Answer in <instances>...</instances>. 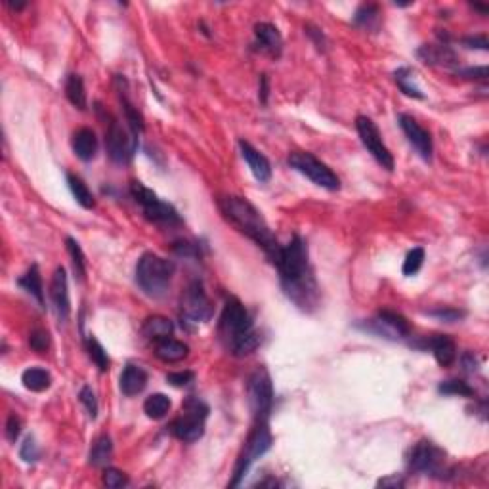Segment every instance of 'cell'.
<instances>
[{
	"instance_id": "cell-46",
	"label": "cell",
	"mask_w": 489,
	"mask_h": 489,
	"mask_svg": "<svg viewBox=\"0 0 489 489\" xmlns=\"http://www.w3.org/2000/svg\"><path fill=\"white\" fill-rule=\"evenodd\" d=\"M462 44H465L467 48H478V50H488L489 48L488 36L486 35L465 36V38H462Z\"/></svg>"
},
{
	"instance_id": "cell-31",
	"label": "cell",
	"mask_w": 489,
	"mask_h": 489,
	"mask_svg": "<svg viewBox=\"0 0 489 489\" xmlns=\"http://www.w3.org/2000/svg\"><path fill=\"white\" fill-rule=\"evenodd\" d=\"M377 317H379V319H382L384 323L388 325L390 329L394 331V335H396L397 338H405L411 335L409 321H407V319H405L402 314L392 312V309H381Z\"/></svg>"
},
{
	"instance_id": "cell-6",
	"label": "cell",
	"mask_w": 489,
	"mask_h": 489,
	"mask_svg": "<svg viewBox=\"0 0 489 489\" xmlns=\"http://www.w3.org/2000/svg\"><path fill=\"white\" fill-rule=\"evenodd\" d=\"M272 441L274 439H272V432L268 428V421H256V425H254L249 438L245 441L243 451L239 455L238 465H235V470H233V480L230 482L231 488H235V486L243 482L245 474L249 472L252 462L260 459L266 451H270Z\"/></svg>"
},
{
	"instance_id": "cell-35",
	"label": "cell",
	"mask_w": 489,
	"mask_h": 489,
	"mask_svg": "<svg viewBox=\"0 0 489 489\" xmlns=\"http://www.w3.org/2000/svg\"><path fill=\"white\" fill-rule=\"evenodd\" d=\"M87 350H88V356H90V360L96 363V367L100 369L101 373H105V371H109V365H111V360H109L108 352H105V348L96 340L94 337H88L87 338Z\"/></svg>"
},
{
	"instance_id": "cell-11",
	"label": "cell",
	"mask_w": 489,
	"mask_h": 489,
	"mask_svg": "<svg viewBox=\"0 0 489 489\" xmlns=\"http://www.w3.org/2000/svg\"><path fill=\"white\" fill-rule=\"evenodd\" d=\"M180 308L182 323L186 325L205 323L212 317V306H210L209 296L205 293L201 281L195 279L187 285L184 295H182Z\"/></svg>"
},
{
	"instance_id": "cell-47",
	"label": "cell",
	"mask_w": 489,
	"mask_h": 489,
	"mask_svg": "<svg viewBox=\"0 0 489 489\" xmlns=\"http://www.w3.org/2000/svg\"><path fill=\"white\" fill-rule=\"evenodd\" d=\"M459 75L460 77H465V79L486 80L488 79V67H468V69L459 71Z\"/></svg>"
},
{
	"instance_id": "cell-43",
	"label": "cell",
	"mask_w": 489,
	"mask_h": 489,
	"mask_svg": "<svg viewBox=\"0 0 489 489\" xmlns=\"http://www.w3.org/2000/svg\"><path fill=\"white\" fill-rule=\"evenodd\" d=\"M194 371H178V373L166 374V382L176 386V388H180V386H187L189 382L194 381Z\"/></svg>"
},
{
	"instance_id": "cell-41",
	"label": "cell",
	"mask_w": 489,
	"mask_h": 489,
	"mask_svg": "<svg viewBox=\"0 0 489 489\" xmlns=\"http://www.w3.org/2000/svg\"><path fill=\"white\" fill-rule=\"evenodd\" d=\"M29 346L38 353H44L48 348H50V337L48 333L43 331V329H35V331L29 335Z\"/></svg>"
},
{
	"instance_id": "cell-8",
	"label": "cell",
	"mask_w": 489,
	"mask_h": 489,
	"mask_svg": "<svg viewBox=\"0 0 489 489\" xmlns=\"http://www.w3.org/2000/svg\"><path fill=\"white\" fill-rule=\"evenodd\" d=\"M130 194L134 197V201L142 207L147 220L155 224H180V216L176 212L173 205H168L163 199H159V195L152 191L149 187H145L142 182H132L130 184Z\"/></svg>"
},
{
	"instance_id": "cell-1",
	"label": "cell",
	"mask_w": 489,
	"mask_h": 489,
	"mask_svg": "<svg viewBox=\"0 0 489 489\" xmlns=\"http://www.w3.org/2000/svg\"><path fill=\"white\" fill-rule=\"evenodd\" d=\"M275 266L279 270L281 287L285 295L300 309L316 308L319 293L316 277L309 270L308 245L300 235H295L291 243L281 247Z\"/></svg>"
},
{
	"instance_id": "cell-39",
	"label": "cell",
	"mask_w": 489,
	"mask_h": 489,
	"mask_svg": "<svg viewBox=\"0 0 489 489\" xmlns=\"http://www.w3.org/2000/svg\"><path fill=\"white\" fill-rule=\"evenodd\" d=\"M103 483L108 486V488H124V486H129V478H126V474L124 472H121V470H117V468H105L103 470Z\"/></svg>"
},
{
	"instance_id": "cell-33",
	"label": "cell",
	"mask_w": 489,
	"mask_h": 489,
	"mask_svg": "<svg viewBox=\"0 0 489 489\" xmlns=\"http://www.w3.org/2000/svg\"><path fill=\"white\" fill-rule=\"evenodd\" d=\"M67 252L71 256L73 270H75V277H79V281H85L87 277V260H85V252L80 249V245L73 238H67Z\"/></svg>"
},
{
	"instance_id": "cell-20",
	"label": "cell",
	"mask_w": 489,
	"mask_h": 489,
	"mask_svg": "<svg viewBox=\"0 0 489 489\" xmlns=\"http://www.w3.org/2000/svg\"><path fill=\"white\" fill-rule=\"evenodd\" d=\"M117 85H119V98H121L122 111H124V119H126V124L129 129L132 130V134L140 136L144 132V117L138 111V108H134V103L130 101L129 90H126V79L122 77H117Z\"/></svg>"
},
{
	"instance_id": "cell-48",
	"label": "cell",
	"mask_w": 489,
	"mask_h": 489,
	"mask_svg": "<svg viewBox=\"0 0 489 489\" xmlns=\"http://www.w3.org/2000/svg\"><path fill=\"white\" fill-rule=\"evenodd\" d=\"M174 251H176V254L186 256V258L197 256V247H195L194 243H189V241H178V243H174Z\"/></svg>"
},
{
	"instance_id": "cell-16",
	"label": "cell",
	"mask_w": 489,
	"mask_h": 489,
	"mask_svg": "<svg viewBox=\"0 0 489 489\" xmlns=\"http://www.w3.org/2000/svg\"><path fill=\"white\" fill-rule=\"evenodd\" d=\"M254 36H256V46L260 50L272 56V58H279L283 52V36H281L279 29L268 22H260L254 25Z\"/></svg>"
},
{
	"instance_id": "cell-50",
	"label": "cell",
	"mask_w": 489,
	"mask_h": 489,
	"mask_svg": "<svg viewBox=\"0 0 489 489\" xmlns=\"http://www.w3.org/2000/svg\"><path fill=\"white\" fill-rule=\"evenodd\" d=\"M462 367H465V371H468V373H474L476 369H478V361H476L474 353L467 352L462 356Z\"/></svg>"
},
{
	"instance_id": "cell-4",
	"label": "cell",
	"mask_w": 489,
	"mask_h": 489,
	"mask_svg": "<svg viewBox=\"0 0 489 489\" xmlns=\"http://www.w3.org/2000/svg\"><path fill=\"white\" fill-rule=\"evenodd\" d=\"M174 275V264L153 252H145L136 264V283L145 295L152 298H163L170 287Z\"/></svg>"
},
{
	"instance_id": "cell-42",
	"label": "cell",
	"mask_w": 489,
	"mask_h": 489,
	"mask_svg": "<svg viewBox=\"0 0 489 489\" xmlns=\"http://www.w3.org/2000/svg\"><path fill=\"white\" fill-rule=\"evenodd\" d=\"M20 457H22L25 462H35L41 457V449H38V444L35 441L33 436H27L25 441L22 444V449H20Z\"/></svg>"
},
{
	"instance_id": "cell-40",
	"label": "cell",
	"mask_w": 489,
	"mask_h": 489,
	"mask_svg": "<svg viewBox=\"0 0 489 489\" xmlns=\"http://www.w3.org/2000/svg\"><path fill=\"white\" fill-rule=\"evenodd\" d=\"M426 314L432 317H436V319H439V321H446V323H455V321H459V319L465 317V312H460V309H455V308L428 309Z\"/></svg>"
},
{
	"instance_id": "cell-12",
	"label": "cell",
	"mask_w": 489,
	"mask_h": 489,
	"mask_svg": "<svg viewBox=\"0 0 489 489\" xmlns=\"http://www.w3.org/2000/svg\"><path fill=\"white\" fill-rule=\"evenodd\" d=\"M409 468L413 472H418V474L444 478V472H447L446 453L436 444H432L430 439H421L411 449Z\"/></svg>"
},
{
	"instance_id": "cell-21",
	"label": "cell",
	"mask_w": 489,
	"mask_h": 489,
	"mask_svg": "<svg viewBox=\"0 0 489 489\" xmlns=\"http://www.w3.org/2000/svg\"><path fill=\"white\" fill-rule=\"evenodd\" d=\"M187 353H189L187 344L176 340V338L166 337L155 342V356L165 363H178V361L186 360Z\"/></svg>"
},
{
	"instance_id": "cell-29",
	"label": "cell",
	"mask_w": 489,
	"mask_h": 489,
	"mask_svg": "<svg viewBox=\"0 0 489 489\" xmlns=\"http://www.w3.org/2000/svg\"><path fill=\"white\" fill-rule=\"evenodd\" d=\"M394 79H396V85L405 96L417 98V100H425V94L421 92V88H418L417 82H415V71H413V69H409V67H400V69L394 73Z\"/></svg>"
},
{
	"instance_id": "cell-51",
	"label": "cell",
	"mask_w": 489,
	"mask_h": 489,
	"mask_svg": "<svg viewBox=\"0 0 489 489\" xmlns=\"http://www.w3.org/2000/svg\"><path fill=\"white\" fill-rule=\"evenodd\" d=\"M268 94H270V87H268V77L266 75H260V92H258V98L262 103H266L268 101Z\"/></svg>"
},
{
	"instance_id": "cell-25",
	"label": "cell",
	"mask_w": 489,
	"mask_h": 489,
	"mask_svg": "<svg viewBox=\"0 0 489 489\" xmlns=\"http://www.w3.org/2000/svg\"><path fill=\"white\" fill-rule=\"evenodd\" d=\"M144 335L149 340H153V342H157V340H161V338H166V337H173L174 333V325L173 321L168 319V317H163V316H153V317H147L144 323Z\"/></svg>"
},
{
	"instance_id": "cell-32",
	"label": "cell",
	"mask_w": 489,
	"mask_h": 489,
	"mask_svg": "<svg viewBox=\"0 0 489 489\" xmlns=\"http://www.w3.org/2000/svg\"><path fill=\"white\" fill-rule=\"evenodd\" d=\"M170 407H173L170 397L165 396V394H152V396L144 402L145 415L149 418H155V421L165 418L166 413L170 411Z\"/></svg>"
},
{
	"instance_id": "cell-10",
	"label": "cell",
	"mask_w": 489,
	"mask_h": 489,
	"mask_svg": "<svg viewBox=\"0 0 489 489\" xmlns=\"http://www.w3.org/2000/svg\"><path fill=\"white\" fill-rule=\"evenodd\" d=\"M105 124V149L111 161L119 165H126L132 161L138 149V136L132 134V130L124 129L115 117H108Z\"/></svg>"
},
{
	"instance_id": "cell-5",
	"label": "cell",
	"mask_w": 489,
	"mask_h": 489,
	"mask_svg": "<svg viewBox=\"0 0 489 489\" xmlns=\"http://www.w3.org/2000/svg\"><path fill=\"white\" fill-rule=\"evenodd\" d=\"M209 417V407L199 397H187L182 405V415L170 425V432L186 444H194L205 434V423Z\"/></svg>"
},
{
	"instance_id": "cell-23",
	"label": "cell",
	"mask_w": 489,
	"mask_h": 489,
	"mask_svg": "<svg viewBox=\"0 0 489 489\" xmlns=\"http://www.w3.org/2000/svg\"><path fill=\"white\" fill-rule=\"evenodd\" d=\"M418 58L430 65H455L457 56L447 44H425L418 48Z\"/></svg>"
},
{
	"instance_id": "cell-28",
	"label": "cell",
	"mask_w": 489,
	"mask_h": 489,
	"mask_svg": "<svg viewBox=\"0 0 489 489\" xmlns=\"http://www.w3.org/2000/svg\"><path fill=\"white\" fill-rule=\"evenodd\" d=\"M67 184H69V189H71L73 197L77 199V203H79L82 209L90 210L96 207V201H94L92 191L88 189V186L85 184V180H82L80 176L67 173Z\"/></svg>"
},
{
	"instance_id": "cell-27",
	"label": "cell",
	"mask_w": 489,
	"mask_h": 489,
	"mask_svg": "<svg viewBox=\"0 0 489 489\" xmlns=\"http://www.w3.org/2000/svg\"><path fill=\"white\" fill-rule=\"evenodd\" d=\"M65 96L67 100L71 101L73 105L80 111H85L88 108L87 101V90H85V82H82V77L80 75H69L67 80H65Z\"/></svg>"
},
{
	"instance_id": "cell-14",
	"label": "cell",
	"mask_w": 489,
	"mask_h": 489,
	"mask_svg": "<svg viewBox=\"0 0 489 489\" xmlns=\"http://www.w3.org/2000/svg\"><path fill=\"white\" fill-rule=\"evenodd\" d=\"M397 122H400L405 138L409 140V144L413 145L415 152L418 153V157L423 159V161H426V163H430L432 153H434L430 132H428L425 126H421V122H418L417 119H413L411 115H405V113H402V115L397 117Z\"/></svg>"
},
{
	"instance_id": "cell-19",
	"label": "cell",
	"mask_w": 489,
	"mask_h": 489,
	"mask_svg": "<svg viewBox=\"0 0 489 489\" xmlns=\"http://www.w3.org/2000/svg\"><path fill=\"white\" fill-rule=\"evenodd\" d=\"M147 386V373L144 367L140 365H129L122 369L121 373V392L124 396H138L142 390Z\"/></svg>"
},
{
	"instance_id": "cell-17",
	"label": "cell",
	"mask_w": 489,
	"mask_h": 489,
	"mask_svg": "<svg viewBox=\"0 0 489 489\" xmlns=\"http://www.w3.org/2000/svg\"><path fill=\"white\" fill-rule=\"evenodd\" d=\"M239 149H241L245 163L249 165V168H251V173L254 174L256 180L264 184V182H268L272 178V165H270V161H268L256 147H252L249 142L241 140V142H239Z\"/></svg>"
},
{
	"instance_id": "cell-3",
	"label": "cell",
	"mask_w": 489,
	"mask_h": 489,
	"mask_svg": "<svg viewBox=\"0 0 489 489\" xmlns=\"http://www.w3.org/2000/svg\"><path fill=\"white\" fill-rule=\"evenodd\" d=\"M218 333L224 346L238 358L249 356L260 344L258 335L252 329L249 312L235 296H230L224 304L222 316L218 321Z\"/></svg>"
},
{
	"instance_id": "cell-15",
	"label": "cell",
	"mask_w": 489,
	"mask_h": 489,
	"mask_svg": "<svg viewBox=\"0 0 489 489\" xmlns=\"http://www.w3.org/2000/svg\"><path fill=\"white\" fill-rule=\"evenodd\" d=\"M50 300L56 308V314L61 321L69 319L71 314V302H69V287H67V274L65 268H56V272L52 275L50 283Z\"/></svg>"
},
{
	"instance_id": "cell-22",
	"label": "cell",
	"mask_w": 489,
	"mask_h": 489,
	"mask_svg": "<svg viewBox=\"0 0 489 489\" xmlns=\"http://www.w3.org/2000/svg\"><path fill=\"white\" fill-rule=\"evenodd\" d=\"M73 152L80 161H92L98 152V138L92 129H79L73 134Z\"/></svg>"
},
{
	"instance_id": "cell-37",
	"label": "cell",
	"mask_w": 489,
	"mask_h": 489,
	"mask_svg": "<svg viewBox=\"0 0 489 489\" xmlns=\"http://www.w3.org/2000/svg\"><path fill=\"white\" fill-rule=\"evenodd\" d=\"M423 262H425V249H413V251L407 252V256L403 260V275H415L423 268Z\"/></svg>"
},
{
	"instance_id": "cell-36",
	"label": "cell",
	"mask_w": 489,
	"mask_h": 489,
	"mask_svg": "<svg viewBox=\"0 0 489 489\" xmlns=\"http://www.w3.org/2000/svg\"><path fill=\"white\" fill-rule=\"evenodd\" d=\"M439 394H446V396H474V388L465 381H459V379H453V381L441 382L438 386Z\"/></svg>"
},
{
	"instance_id": "cell-30",
	"label": "cell",
	"mask_w": 489,
	"mask_h": 489,
	"mask_svg": "<svg viewBox=\"0 0 489 489\" xmlns=\"http://www.w3.org/2000/svg\"><path fill=\"white\" fill-rule=\"evenodd\" d=\"M111 457H113V444H111V438L108 434H103L94 441L92 449H90V465L92 467H105Z\"/></svg>"
},
{
	"instance_id": "cell-13",
	"label": "cell",
	"mask_w": 489,
	"mask_h": 489,
	"mask_svg": "<svg viewBox=\"0 0 489 489\" xmlns=\"http://www.w3.org/2000/svg\"><path fill=\"white\" fill-rule=\"evenodd\" d=\"M356 129H358L361 144L365 145L367 152L373 155L374 161H377L382 168H386V170L392 173V170H394V157H392L390 149L384 145V142H382L381 130L374 124L373 119L360 115L356 119Z\"/></svg>"
},
{
	"instance_id": "cell-34",
	"label": "cell",
	"mask_w": 489,
	"mask_h": 489,
	"mask_svg": "<svg viewBox=\"0 0 489 489\" xmlns=\"http://www.w3.org/2000/svg\"><path fill=\"white\" fill-rule=\"evenodd\" d=\"M379 6L374 4H361L358 8V12L353 14V25H358L361 29H373L374 25L379 23Z\"/></svg>"
},
{
	"instance_id": "cell-45",
	"label": "cell",
	"mask_w": 489,
	"mask_h": 489,
	"mask_svg": "<svg viewBox=\"0 0 489 489\" xmlns=\"http://www.w3.org/2000/svg\"><path fill=\"white\" fill-rule=\"evenodd\" d=\"M304 31H306V35L314 41V44L317 46V50L325 52V46H327V41H325V35L321 33V29H317V27H314V25H306L304 27Z\"/></svg>"
},
{
	"instance_id": "cell-44",
	"label": "cell",
	"mask_w": 489,
	"mask_h": 489,
	"mask_svg": "<svg viewBox=\"0 0 489 489\" xmlns=\"http://www.w3.org/2000/svg\"><path fill=\"white\" fill-rule=\"evenodd\" d=\"M20 432H22V418L17 417L15 413H12V415L8 417L6 423V438L10 439V441H15V439L20 438Z\"/></svg>"
},
{
	"instance_id": "cell-7",
	"label": "cell",
	"mask_w": 489,
	"mask_h": 489,
	"mask_svg": "<svg viewBox=\"0 0 489 489\" xmlns=\"http://www.w3.org/2000/svg\"><path fill=\"white\" fill-rule=\"evenodd\" d=\"M249 405H251L254 421H268L274 409V384L266 367H258L247 384Z\"/></svg>"
},
{
	"instance_id": "cell-18",
	"label": "cell",
	"mask_w": 489,
	"mask_h": 489,
	"mask_svg": "<svg viewBox=\"0 0 489 489\" xmlns=\"http://www.w3.org/2000/svg\"><path fill=\"white\" fill-rule=\"evenodd\" d=\"M426 346L441 367H449L457 360V346L449 335H432L430 338H426Z\"/></svg>"
},
{
	"instance_id": "cell-38",
	"label": "cell",
	"mask_w": 489,
	"mask_h": 489,
	"mask_svg": "<svg viewBox=\"0 0 489 489\" xmlns=\"http://www.w3.org/2000/svg\"><path fill=\"white\" fill-rule=\"evenodd\" d=\"M79 400L80 403L87 407L90 418L98 417V411H100V407H98V400H96V394H94V390L90 388V386H82V388H80Z\"/></svg>"
},
{
	"instance_id": "cell-24",
	"label": "cell",
	"mask_w": 489,
	"mask_h": 489,
	"mask_svg": "<svg viewBox=\"0 0 489 489\" xmlns=\"http://www.w3.org/2000/svg\"><path fill=\"white\" fill-rule=\"evenodd\" d=\"M17 285H20L23 291H27V293L35 298L36 302L44 308L43 277H41V272H38V266H36V264H33V266L25 272V275L17 279Z\"/></svg>"
},
{
	"instance_id": "cell-26",
	"label": "cell",
	"mask_w": 489,
	"mask_h": 489,
	"mask_svg": "<svg viewBox=\"0 0 489 489\" xmlns=\"http://www.w3.org/2000/svg\"><path fill=\"white\" fill-rule=\"evenodd\" d=\"M22 382L23 386L31 392H44V390L50 388L52 377L43 367H29L23 371Z\"/></svg>"
},
{
	"instance_id": "cell-49",
	"label": "cell",
	"mask_w": 489,
	"mask_h": 489,
	"mask_svg": "<svg viewBox=\"0 0 489 489\" xmlns=\"http://www.w3.org/2000/svg\"><path fill=\"white\" fill-rule=\"evenodd\" d=\"M379 488H403L405 486V478L403 476H388V478H382V480H379V483H377Z\"/></svg>"
},
{
	"instance_id": "cell-2",
	"label": "cell",
	"mask_w": 489,
	"mask_h": 489,
	"mask_svg": "<svg viewBox=\"0 0 489 489\" xmlns=\"http://www.w3.org/2000/svg\"><path fill=\"white\" fill-rule=\"evenodd\" d=\"M220 210L231 226H235L243 235L252 239L275 264V260L279 258L281 245L274 235V231L270 230L264 216L260 214V210L252 203L243 197L230 195V197L220 199Z\"/></svg>"
},
{
	"instance_id": "cell-9",
	"label": "cell",
	"mask_w": 489,
	"mask_h": 489,
	"mask_svg": "<svg viewBox=\"0 0 489 489\" xmlns=\"http://www.w3.org/2000/svg\"><path fill=\"white\" fill-rule=\"evenodd\" d=\"M287 163L291 168H295L296 173L304 174L306 178L314 182L316 186L329 189V191H337L340 189V180L338 176L333 173L329 166L321 163L316 155L306 152H293L289 155Z\"/></svg>"
}]
</instances>
